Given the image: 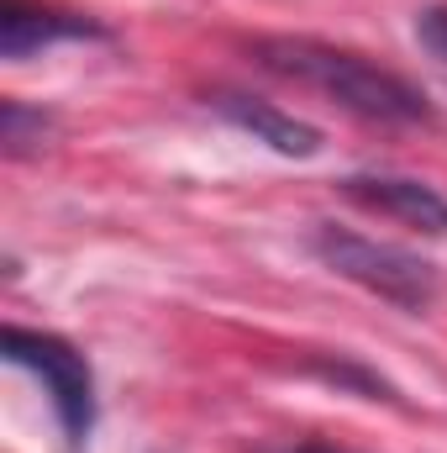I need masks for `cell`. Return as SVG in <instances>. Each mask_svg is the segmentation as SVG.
I'll return each instance as SVG.
<instances>
[{
  "label": "cell",
  "mask_w": 447,
  "mask_h": 453,
  "mask_svg": "<svg viewBox=\"0 0 447 453\" xmlns=\"http://www.w3.org/2000/svg\"><path fill=\"white\" fill-rule=\"evenodd\" d=\"M5 358L16 369H32L48 385V401L58 411V427L69 433V443H80L95 422V380L80 348H69L53 333H27V327H5Z\"/></svg>",
  "instance_id": "3957f363"
},
{
  "label": "cell",
  "mask_w": 447,
  "mask_h": 453,
  "mask_svg": "<svg viewBox=\"0 0 447 453\" xmlns=\"http://www.w3.org/2000/svg\"><path fill=\"white\" fill-rule=\"evenodd\" d=\"M211 106H216L231 127L253 132V142H269V148L284 153V158H311V153L322 148V132H316L311 121L279 111V106H269V101H258V96H231V90H222Z\"/></svg>",
  "instance_id": "8992f818"
},
{
  "label": "cell",
  "mask_w": 447,
  "mask_h": 453,
  "mask_svg": "<svg viewBox=\"0 0 447 453\" xmlns=\"http://www.w3.org/2000/svg\"><path fill=\"white\" fill-rule=\"evenodd\" d=\"M48 127H53L48 116L27 111L21 101H5V106H0V142H5V153H16V158H21L27 148H37V142L48 137Z\"/></svg>",
  "instance_id": "52a82bcc"
},
{
  "label": "cell",
  "mask_w": 447,
  "mask_h": 453,
  "mask_svg": "<svg viewBox=\"0 0 447 453\" xmlns=\"http://www.w3.org/2000/svg\"><path fill=\"white\" fill-rule=\"evenodd\" d=\"M416 42L447 69V5H432V11L416 16Z\"/></svg>",
  "instance_id": "ba28073f"
},
{
  "label": "cell",
  "mask_w": 447,
  "mask_h": 453,
  "mask_svg": "<svg viewBox=\"0 0 447 453\" xmlns=\"http://www.w3.org/2000/svg\"><path fill=\"white\" fill-rule=\"evenodd\" d=\"M311 248L327 269H337L342 280L363 285L368 296H379L400 311H427L437 301V269L421 253H405L395 242H379V237H363V232H347L332 222L311 232Z\"/></svg>",
  "instance_id": "7a4b0ae2"
},
{
  "label": "cell",
  "mask_w": 447,
  "mask_h": 453,
  "mask_svg": "<svg viewBox=\"0 0 447 453\" xmlns=\"http://www.w3.org/2000/svg\"><path fill=\"white\" fill-rule=\"evenodd\" d=\"M284 453H347V449H332V443H300V449H284Z\"/></svg>",
  "instance_id": "9c48e42d"
},
{
  "label": "cell",
  "mask_w": 447,
  "mask_h": 453,
  "mask_svg": "<svg viewBox=\"0 0 447 453\" xmlns=\"http://www.w3.org/2000/svg\"><path fill=\"white\" fill-rule=\"evenodd\" d=\"M69 37H106L101 21L90 16H69L53 5H32V0H5L0 5V53L5 58H32L48 42H69Z\"/></svg>",
  "instance_id": "5b68a950"
},
{
  "label": "cell",
  "mask_w": 447,
  "mask_h": 453,
  "mask_svg": "<svg viewBox=\"0 0 447 453\" xmlns=\"http://www.w3.org/2000/svg\"><path fill=\"white\" fill-rule=\"evenodd\" d=\"M253 58L279 74V80H295L316 96H327L332 106L363 116V121H390V127H416V121H432V101L395 69L352 53V48H332V42H316V37H258L253 42Z\"/></svg>",
  "instance_id": "6da1fadb"
},
{
  "label": "cell",
  "mask_w": 447,
  "mask_h": 453,
  "mask_svg": "<svg viewBox=\"0 0 447 453\" xmlns=\"http://www.w3.org/2000/svg\"><path fill=\"white\" fill-rule=\"evenodd\" d=\"M342 196L358 201L363 211H379L390 222H405V226H421V232H447V201L421 185V180H400V174H352L342 180Z\"/></svg>",
  "instance_id": "277c9868"
}]
</instances>
